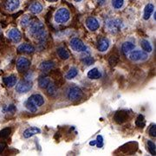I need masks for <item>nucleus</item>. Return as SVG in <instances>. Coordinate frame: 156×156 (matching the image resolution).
I'll return each mask as SVG.
<instances>
[{
	"mask_svg": "<svg viewBox=\"0 0 156 156\" xmlns=\"http://www.w3.org/2000/svg\"><path fill=\"white\" fill-rule=\"evenodd\" d=\"M20 5H21L20 0H5L4 7L7 11L14 12L20 7Z\"/></svg>",
	"mask_w": 156,
	"mask_h": 156,
	"instance_id": "9",
	"label": "nucleus"
},
{
	"mask_svg": "<svg viewBox=\"0 0 156 156\" xmlns=\"http://www.w3.org/2000/svg\"><path fill=\"white\" fill-rule=\"evenodd\" d=\"M17 51L19 53H25V54H32L35 52V47L33 45L24 43L18 46L17 48Z\"/></svg>",
	"mask_w": 156,
	"mask_h": 156,
	"instance_id": "14",
	"label": "nucleus"
},
{
	"mask_svg": "<svg viewBox=\"0 0 156 156\" xmlns=\"http://www.w3.org/2000/svg\"><path fill=\"white\" fill-rule=\"evenodd\" d=\"M83 96V93L82 89L77 86H70L67 90V97L68 99L71 101H76L82 99Z\"/></svg>",
	"mask_w": 156,
	"mask_h": 156,
	"instance_id": "4",
	"label": "nucleus"
},
{
	"mask_svg": "<svg viewBox=\"0 0 156 156\" xmlns=\"http://www.w3.org/2000/svg\"><path fill=\"white\" fill-rule=\"evenodd\" d=\"M149 135L152 137H155L156 136V126L155 124H153L149 128Z\"/></svg>",
	"mask_w": 156,
	"mask_h": 156,
	"instance_id": "38",
	"label": "nucleus"
},
{
	"mask_svg": "<svg viewBox=\"0 0 156 156\" xmlns=\"http://www.w3.org/2000/svg\"><path fill=\"white\" fill-rule=\"evenodd\" d=\"M51 82L50 79L47 76H44V77H40L38 79V86L41 88V89H45L48 85L50 84V83Z\"/></svg>",
	"mask_w": 156,
	"mask_h": 156,
	"instance_id": "26",
	"label": "nucleus"
},
{
	"mask_svg": "<svg viewBox=\"0 0 156 156\" xmlns=\"http://www.w3.org/2000/svg\"><path fill=\"white\" fill-rule=\"evenodd\" d=\"M95 141H96L95 145L97 146L98 147H103V145H104V142H103V138H102V136H101V135H98V136L96 137Z\"/></svg>",
	"mask_w": 156,
	"mask_h": 156,
	"instance_id": "35",
	"label": "nucleus"
},
{
	"mask_svg": "<svg viewBox=\"0 0 156 156\" xmlns=\"http://www.w3.org/2000/svg\"><path fill=\"white\" fill-rule=\"evenodd\" d=\"M128 58L131 61L135 62H139L146 61L148 58V55L144 50H134V51H130L129 52Z\"/></svg>",
	"mask_w": 156,
	"mask_h": 156,
	"instance_id": "5",
	"label": "nucleus"
},
{
	"mask_svg": "<svg viewBox=\"0 0 156 156\" xmlns=\"http://www.w3.org/2000/svg\"><path fill=\"white\" fill-rule=\"evenodd\" d=\"M45 89L47 90L48 95H50V96H55L57 94V88H56V85L53 83H51V82H50V84L48 85V87Z\"/></svg>",
	"mask_w": 156,
	"mask_h": 156,
	"instance_id": "25",
	"label": "nucleus"
},
{
	"mask_svg": "<svg viewBox=\"0 0 156 156\" xmlns=\"http://www.w3.org/2000/svg\"><path fill=\"white\" fill-rule=\"evenodd\" d=\"M123 22L119 18H110L106 22L107 29L112 33L119 32L123 28Z\"/></svg>",
	"mask_w": 156,
	"mask_h": 156,
	"instance_id": "3",
	"label": "nucleus"
},
{
	"mask_svg": "<svg viewBox=\"0 0 156 156\" xmlns=\"http://www.w3.org/2000/svg\"><path fill=\"white\" fill-rule=\"evenodd\" d=\"M109 45H110V42L109 40L106 37H102L98 41V44H97V49L100 52H106L107 50H108L109 48Z\"/></svg>",
	"mask_w": 156,
	"mask_h": 156,
	"instance_id": "15",
	"label": "nucleus"
},
{
	"mask_svg": "<svg viewBox=\"0 0 156 156\" xmlns=\"http://www.w3.org/2000/svg\"><path fill=\"white\" fill-rule=\"evenodd\" d=\"M147 148L150 152L152 155H156V147L155 144L152 141V140H147Z\"/></svg>",
	"mask_w": 156,
	"mask_h": 156,
	"instance_id": "33",
	"label": "nucleus"
},
{
	"mask_svg": "<svg viewBox=\"0 0 156 156\" xmlns=\"http://www.w3.org/2000/svg\"><path fill=\"white\" fill-rule=\"evenodd\" d=\"M81 60H82V62H83L84 64H86L87 66H89V65H91V64H93V63L95 62L94 58L90 56V55H85V56L82 57Z\"/></svg>",
	"mask_w": 156,
	"mask_h": 156,
	"instance_id": "29",
	"label": "nucleus"
},
{
	"mask_svg": "<svg viewBox=\"0 0 156 156\" xmlns=\"http://www.w3.org/2000/svg\"><path fill=\"white\" fill-rule=\"evenodd\" d=\"M47 2H50V3H55V2H57L59 0H46Z\"/></svg>",
	"mask_w": 156,
	"mask_h": 156,
	"instance_id": "42",
	"label": "nucleus"
},
{
	"mask_svg": "<svg viewBox=\"0 0 156 156\" xmlns=\"http://www.w3.org/2000/svg\"><path fill=\"white\" fill-rule=\"evenodd\" d=\"M86 26L90 31H95L100 28V23L94 17H89L86 19Z\"/></svg>",
	"mask_w": 156,
	"mask_h": 156,
	"instance_id": "12",
	"label": "nucleus"
},
{
	"mask_svg": "<svg viewBox=\"0 0 156 156\" xmlns=\"http://www.w3.org/2000/svg\"><path fill=\"white\" fill-rule=\"evenodd\" d=\"M32 82L28 80L20 81L17 84H16V92L18 94H25L32 89Z\"/></svg>",
	"mask_w": 156,
	"mask_h": 156,
	"instance_id": "6",
	"label": "nucleus"
},
{
	"mask_svg": "<svg viewBox=\"0 0 156 156\" xmlns=\"http://www.w3.org/2000/svg\"><path fill=\"white\" fill-rule=\"evenodd\" d=\"M7 37L13 43H18L22 39V34H21L19 30L16 28H12L7 32Z\"/></svg>",
	"mask_w": 156,
	"mask_h": 156,
	"instance_id": "11",
	"label": "nucleus"
},
{
	"mask_svg": "<svg viewBox=\"0 0 156 156\" xmlns=\"http://www.w3.org/2000/svg\"><path fill=\"white\" fill-rule=\"evenodd\" d=\"M111 5L115 10H121L125 5V0H111Z\"/></svg>",
	"mask_w": 156,
	"mask_h": 156,
	"instance_id": "27",
	"label": "nucleus"
},
{
	"mask_svg": "<svg viewBox=\"0 0 156 156\" xmlns=\"http://www.w3.org/2000/svg\"><path fill=\"white\" fill-rule=\"evenodd\" d=\"M28 100L30 101V102H32L34 105L37 106V108H38V107L43 106L45 102L44 96L41 95L40 94H33V95H31L29 97Z\"/></svg>",
	"mask_w": 156,
	"mask_h": 156,
	"instance_id": "13",
	"label": "nucleus"
},
{
	"mask_svg": "<svg viewBox=\"0 0 156 156\" xmlns=\"http://www.w3.org/2000/svg\"><path fill=\"white\" fill-rule=\"evenodd\" d=\"M69 45L74 51L76 52H85L87 50V46L81 39L77 37H74L70 40Z\"/></svg>",
	"mask_w": 156,
	"mask_h": 156,
	"instance_id": "7",
	"label": "nucleus"
},
{
	"mask_svg": "<svg viewBox=\"0 0 156 156\" xmlns=\"http://www.w3.org/2000/svg\"><path fill=\"white\" fill-rule=\"evenodd\" d=\"M56 66V63L52 61H44L42 62L39 65V69L44 72H49L50 70L54 69Z\"/></svg>",
	"mask_w": 156,
	"mask_h": 156,
	"instance_id": "16",
	"label": "nucleus"
},
{
	"mask_svg": "<svg viewBox=\"0 0 156 156\" xmlns=\"http://www.w3.org/2000/svg\"><path fill=\"white\" fill-rule=\"evenodd\" d=\"M5 144L0 143V154H2V152L5 150Z\"/></svg>",
	"mask_w": 156,
	"mask_h": 156,
	"instance_id": "40",
	"label": "nucleus"
},
{
	"mask_svg": "<svg viewBox=\"0 0 156 156\" xmlns=\"http://www.w3.org/2000/svg\"><path fill=\"white\" fill-rule=\"evenodd\" d=\"M140 46H141L142 50H144L147 53H150L153 50V46L150 44V42L146 39L140 40Z\"/></svg>",
	"mask_w": 156,
	"mask_h": 156,
	"instance_id": "24",
	"label": "nucleus"
},
{
	"mask_svg": "<svg viewBox=\"0 0 156 156\" xmlns=\"http://www.w3.org/2000/svg\"><path fill=\"white\" fill-rule=\"evenodd\" d=\"M17 78L15 75H10L8 76L3 78V83H5L6 87L8 88H12L17 84Z\"/></svg>",
	"mask_w": 156,
	"mask_h": 156,
	"instance_id": "17",
	"label": "nucleus"
},
{
	"mask_svg": "<svg viewBox=\"0 0 156 156\" xmlns=\"http://www.w3.org/2000/svg\"><path fill=\"white\" fill-rule=\"evenodd\" d=\"M25 107H26V108L28 109L29 111L32 112V113H35V112L37 111V107L35 106L32 102H30V101L27 100L26 101H25Z\"/></svg>",
	"mask_w": 156,
	"mask_h": 156,
	"instance_id": "34",
	"label": "nucleus"
},
{
	"mask_svg": "<svg viewBox=\"0 0 156 156\" xmlns=\"http://www.w3.org/2000/svg\"><path fill=\"white\" fill-rule=\"evenodd\" d=\"M134 49V44L132 41H125L122 45V50L124 54H128Z\"/></svg>",
	"mask_w": 156,
	"mask_h": 156,
	"instance_id": "22",
	"label": "nucleus"
},
{
	"mask_svg": "<svg viewBox=\"0 0 156 156\" xmlns=\"http://www.w3.org/2000/svg\"><path fill=\"white\" fill-rule=\"evenodd\" d=\"M97 1V4L99 5H105L106 4V2L108 0H96Z\"/></svg>",
	"mask_w": 156,
	"mask_h": 156,
	"instance_id": "39",
	"label": "nucleus"
},
{
	"mask_svg": "<svg viewBox=\"0 0 156 156\" xmlns=\"http://www.w3.org/2000/svg\"><path fill=\"white\" fill-rule=\"evenodd\" d=\"M29 25H30L29 31L35 38L37 39L38 41H43L46 37L44 24L43 23L36 20L33 22H30Z\"/></svg>",
	"mask_w": 156,
	"mask_h": 156,
	"instance_id": "1",
	"label": "nucleus"
},
{
	"mask_svg": "<svg viewBox=\"0 0 156 156\" xmlns=\"http://www.w3.org/2000/svg\"><path fill=\"white\" fill-rule=\"evenodd\" d=\"M95 143H96V141H95V140H92V141H90V142H89V145L95 146Z\"/></svg>",
	"mask_w": 156,
	"mask_h": 156,
	"instance_id": "41",
	"label": "nucleus"
},
{
	"mask_svg": "<svg viewBox=\"0 0 156 156\" xmlns=\"http://www.w3.org/2000/svg\"><path fill=\"white\" fill-rule=\"evenodd\" d=\"M154 11V5L153 4H151V3L147 4L145 6L144 12H143V18H144V20H146V21L148 20L151 16L153 15Z\"/></svg>",
	"mask_w": 156,
	"mask_h": 156,
	"instance_id": "20",
	"label": "nucleus"
},
{
	"mask_svg": "<svg viewBox=\"0 0 156 156\" xmlns=\"http://www.w3.org/2000/svg\"><path fill=\"white\" fill-rule=\"evenodd\" d=\"M108 62L111 66H115L116 65L117 62H118V57L115 56H111L109 57V60H108Z\"/></svg>",
	"mask_w": 156,
	"mask_h": 156,
	"instance_id": "36",
	"label": "nucleus"
},
{
	"mask_svg": "<svg viewBox=\"0 0 156 156\" xmlns=\"http://www.w3.org/2000/svg\"><path fill=\"white\" fill-rule=\"evenodd\" d=\"M0 33H1V28H0Z\"/></svg>",
	"mask_w": 156,
	"mask_h": 156,
	"instance_id": "44",
	"label": "nucleus"
},
{
	"mask_svg": "<svg viewBox=\"0 0 156 156\" xmlns=\"http://www.w3.org/2000/svg\"><path fill=\"white\" fill-rule=\"evenodd\" d=\"M56 53H57V55L58 56L60 57V59L62 60H68L69 58V52L68 51L67 49L65 48V47H63V46H60V47H58L57 49H56Z\"/></svg>",
	"mask_w": 156,
	"mask_h": 156,
	"instance_id": "21",
	"label": "nucleus"
},
{
	"mask_svg": "<svg viewBox=\"0 0 156 156\" xmlns=\"http://www.w3.org/2000/svg\"><path fill=\"white\" fill-rule=\"evenodd\" d=\"M40 133H41V129H40V128H37V127H30V128H26V129L23 131V135L24 138L28 139V138L32 137L35 134H40Z\"/></svg>",
	"mask_w": 156,
	"mask_h": 156,
	"instance_id": "18",
	"label": "nucleus"
},
{
	"mask_svg": "<svg viewBox=\"0 0 156 156\" xmlns=\"http://www.w3.org/2000/svg\"><path fill=\"white\" fill-rule=\"evenodd\" d=\"M43 10H44V6L40 2H37V1L33 2L29 7V11L33 14H39L43 11Z\"/></svg>",
	"mask_w": 156,
	"mask_h": 156,
	"instance_id": "19",
	"label": "nucleus"
},
{
	"mask_svg": "<svg viewBox=\"0 0 156 156\" xmlns=\"http://www.w3.org/2000/svg\"><path fill=\"white\" fill-rule=\"evenodd\" d=\"M30 23V17L28 16H25L22 18V21H21V24L22 26H25V25H28Z\"/></svg>",
	"mask_w": 156,
	"mask_h": 156,
	"instance_id": "37",
	"label": "nucleus"
},
{
	"mask_svg": "<svg viewBox=\"0 0 156 156\" xmlns=\"http://www.w3.org/2000/svg\"><path fill=\"white\" fill-rule=\"evenodd\" d=\"M128 118H129V114H128L127 110H120V111L116 112L115 114L114 121L117 124H122V123L128 121Z\"/></svg>",
	"mask_w": 156,
	"mask_h": 156,
	"instance_id": "10",
	"label": "nucleus"
},
{
	"mask_svg": "<svg viewBox=\"0 0 156 156\" xmlns=\"http://www.w3.org/2000/svg\"><path fill=\"white\" fill-rule=\"evenodd\" d=\"M88 77L89 79H93V80L99 79V78L101 77V72L99 70V69L93 68V69H91L89 72H88Z\"/></svg>",
	"mask_w": 156,
	"mask_h": 156,
	"instance_id": "23",
	"label": "nucleus"
},
{
	"mask_svg": "<svg viewBox=\"0 0 156 156\" xmlns=\"http://www.w3.org/2000/svg\"><path fill=\"white\" fill-rule=\"evenodd\" d=\"M70 12L65 7H62L56 11L54 20L57 23H66L70 19Z\"/></svg>",
	"mask_w": 156,
	"mask_h": 156,
	"instance_id": "2",
	"label": "nucleus"
},
{
	"mask_svg": "<svg viewBox=\"0 0 156 156\" xmlns=\"http://www.w3.org/2000/svg\"><path fill=\"white\" fill-rule=\"evenodd\" d=\"M135 124H136V126H137V127H139V128H144V127H145L146 126L145 118H144V116H143L142 115H140L139 116L137 117L136 122H135Z\"/></svg>",
	"mask_w": 156,
	"mask_h": 156,
	"instance_id": "32",
	"label": "nucleus"
},
{
	"mask_svg": "<svg viewBox=\"0 0 156 156\" xmlns=\"http://www.w3.org/2000/svg\"><path fill=\"white\" fill-rule=\"evenodd\" d=\"M78 75V69L76 67H71L69 69V71L66 74V79L68 80H71L73 78H75L76 76Z\"/></svg>",
	"mask_w": 156,
	"mask_h": 156,
	"instance_id": "28",
	"label": "nucleus"
},
{
	"mask_svg": "<svg viewBox=\"0 0 156 156\" xmlns=\"http://www.w3.org/2000/svg\"><path fill=\"white\" fill-rule=\"evenodd\" d=\"M75 2H76V3H79V2H82L83 0H74Z\"/></svg>",
	"mask_w": 156,
	"mask_h": 156,
	"instance_id": "43",
	"label": "nucleus"
},
{
	"mask_svg": "<svg viewBox=\"0 0 156 156\" xmlns=\"http://www.w3.org/2000/svg\"><path fill=\"white\" fill-rule=\"evenodd\" d=\"M30 67V61L26 57H19L17 61V69L18 72H25Z\"/></svg>",
	"mask_w": 156,
	"mask_h": 156,
	"instance_id": "8",
	"label": "nucleus"
},
{
	"mask_svg": "<svg viewBox=\"0 0 156 156\" xmlns=\"http://www.w3.org/2000/svg\"><path fill=\"white\" fill-rule=\"evenodd\" d=\"M16 110H17V108H16L15 105H13V104L6 105L3 108V111H4V113H5V114H14L16 112Z\"/></svg>",
	"mask_w": 156,
	"mask_h": 156,
	"instance_id": "31",
	"label": "nucleus"
},
{
	"mask_svg": "<svg viewBox=\"0 0 156 156\" xmlns=\"http://www.w3.org/2000/svg\"><path fill=\"white\" fill-rule=\"evenodd\" d=\"M11 133V129L10 128H4L3 130L0 131V140L7 139Z\"/></svg>",
	"mask_w": 156,
	"mask_h": 156,
	"instance_id": "30",
	"label": "nucleus"
}]
</instances>
